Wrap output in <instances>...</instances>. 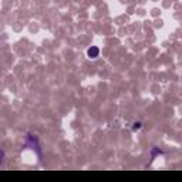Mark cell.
I'll return each instance as SVG.
<instances>
[{
  "instance_id": "6da1fadb",
  "label": "cell",
  "mask_w": 182,
  "mask_h": 182,
  "mask_svg": "<svg viewBox=\"0 0 182 182\" xmlns=\"http://www.w3.org/2000/svg\"><path fill=\"white\" fill-rule=\"evenodd\" d=\"M98 47H91V49H88V51H87V54H88L90 59H96V57H98Z\"/></svg>"
}]
</instances>
